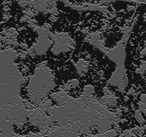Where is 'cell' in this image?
Returning a JSON list of instances; mask_svg holds the SVG:
<instances>
[{
    "label": "cell",
    "instance_id": "1",
    "mask_svg": "<svg viewBox=\"0 0 146 137\" xmlns=\"http://www.w3.org/2000/svg\"><path fill=\"white\" fill-rule=\"evenodd\" d=\"M145 94H143L142 96H141V101H143V102H145Z\"/></svg>",
    "mask_w": 146,
    "mask_h": 137
},
{
    "label": "cell",
    "instance_id": "2",
    "mask_svg": "<svg viewBox=\"0 0 146 137\" xmlns=\"http://www.w3.org/2000/svg\"><path fill=\"white\" fill-rule=\"evenodd\" d=\"M50 19H51V21H55L56 20V19L55 17H53V16H52V17H50Z\"/></svg>",
    "mask_w": 146,
    "mask_h": 137
},
{
    "label": "cell",
    "instance_id": "3",
    "mask_svg": "<svg viewBox=\"0 0 146 137\" xmlns=\"http://www.w3.org/2000/svg\"><path fill=\"white\" fill-rule=\"evenodd\" d=\"M133 93H134V91L133 89H131V91H130L128 93V94H130V95H131V94H133Z\"/></svg>",
    "mask_w": 146,
    "mask_h": 137
},
{
    "label": "cell",
    "instance_id": "4",
    "mask_svg": "<svg viewBox=\"0 0 146 137\" xmlns=\"http://www.w3.org/2000/svg\"><path fill=\"white\" fill-rule=\"evenodd\" d=\"M128 99H129V97H128V96H125V98H124V100H125V101H127Z\"/></svg>",
    "mask_w": 146,
    "mask_h": 137
},
{
    "label": "cell",
    "instance_id": "5",
    "mask_svg": "<svg viewBox=\"0 0 146 137\" xmlns=\"http://www.w3.org/2000/svg\"><path fill=\"white\" fill-rule=\"evenodd\" d=\"M21 45H22V47H24V48H27V44H22Z\"/></svg>",
    "mask_w": 146,
    "mask_h": 137
}]
</instances>
